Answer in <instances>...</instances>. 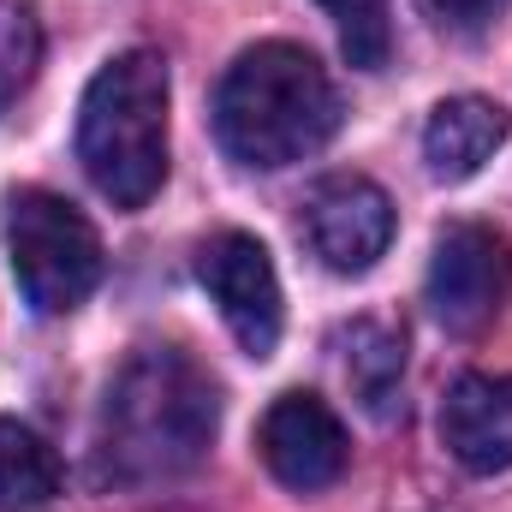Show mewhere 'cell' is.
<instances>
[{
  "instance_id": "obj_1",
  "label": "cell",
  "mask_w": 512,
  "mask_h": 512,
  "mask_svg": "<svg viewBox=\"0 0 512 512\" xmlns=\"http://www.w3.org/2000/svg\"><path fill=\"white\" fill-rule=\"evenodd\" d=\"M221 429V393L179 346H143L108 382L96 417V471L108 483L149 489L197 471Z\"/></svg>"
},
{
  "instance_id": "obj_2",
  "label": "cell",
  "mask_w": 512,
  "mask_h": 512,
  "mask_svg": "<svg viewBox=\"0 0 512 512\" xmlns=\"http://www.w3.org/2000/svg\"><path fill=\"white\" fill-rule=\"evenodd\" d=\"M334 131H340V90L322 72V60L298 42L245 48L215 90V137L239 167L256 173L316 155Z\"/></svg>"
},
{
  "instance_id": "obj_3",
  "label": "cell",
  "mask_w": 512,
  "mask_h": 512,
  "mask_svg": "<svg viewBox=\"0 0 512 512\" xmlns=\"http://www.w3.org/2000/svg\"><path fill=\"white\" fill-rule=\"evenodd\" d=\"M167 60L155 48L114 54L78 102V161L114 209H143L167 179Z\"/></svg>"
},
{
  "instance_id": "obj_4",
  "label": "cell",
  "mask_w": 512,
  "mask_h": 512,
  "mask_svg": "<svg viewBox=\"0 0 512 512\" xmlns=\"http://www.w3.org/2000/svg\"><path fill=\"white\" fill-rule=\"evenodd\" d=\"M6 251H12L18 292L36 316L78 310L102 286V268H108L84 209L54 191H18L6 203Z\"/></svg>"
},
{
  "instance_id": "obj_5",
  "label": "cell",
  "mask_w": 512,
  "mask_h": 512,
  "mask_svg": "<svg viewBox=\"0 0 512 512\" xmlns=\"http://www.w3.org/2000/svg\"><path fill=\"white\" fill-rule=\"evenodd\" d=\"M512 298V239L489 221L441 227L429 256V310L453 334H477Z\"/></svg>"
},
{
  "instance_id": "obj_6",
  "label": "cell",
  "mask_w": 512,
  "mask_h": 512,
  "mask_svg": "<svg viewBox=\"0 0 512 512\" xmlns=\"http://www.w3.org/2000/svg\"><path fill=\"white\" fill-rule=\"evenodd\" d=\"M197 280H203L209 304L221 310L227 334L251 358H268L280 346V328H286L280 274H274V256L256 233H215L197 251Z\"/></svg>"
},
{
  "instance_id": "obj_7",
  "label": "cell",
  "mask_w": 512,
  "mask_h": 512,
  "mask_svg": "<svg viewBox=\"0 0 512 512\" xmlns=\"http://www.w3.org/2000/svg\"><path fill=\"white\" fill-rule=\"evenodd\" d=\"M393 227L387 191L364 173H334L304 203V239L334 274H370L393 245Z\"/></svg>"
},
{
  "instance_id": "obj_8",
  "label": "cell",
  "mask_w": 512,
  "mask_h": 512,
  "mask_svg": "<svg viewBox=\"0 0 512 512\" xmlns=\"http://www.w3.org/2000/svg\"><path fill=\"white\" fill-rule=\"evenodd\" d=\"M256 453H262V465L274 471V483H286V489H298V495H316V489H328V483L346 477L352 441H346V423L328 411V399L292 387V393H280V399L262 411Z\"/></svg>"
},
{
  "instance_id": "obj_9",
  "label": "cell",
  "mask_w": 512,
  "mask_h": 512,
  "mask_svg": "<svg viewBox=\"0 0 512 512\" xmlns=\"http://www.w3.org/2000/svg\"><path fill=\"white\" fill-rule=\"evenodd\" d=\"M441 447L477 471V477H495L512 465V376H489V370H471L447 387L441 399Z\"/></svg>"
},
{
  "instance_id": "obj_10",
  "label": "cell",
  "mask_w": 512,
  "mask_h": 512,
  "mask_svg": "<svg viewBox=\"0 0 512 512\" xmlns=\"http://www.w3.org/2000/svg\"><path fill=\"white\" fill-rule=\"evenodd\" d=\"M507 137H512V114L501 102H489V96H447L429 114V126H423V161H429V173L441 185H465V179H477L495 161V149Z\"/></svg>"
},
{
  "instance_id": "obj_11",
  "label": "cell",
  "mask_w": 512,
  "mask_h": 512,
  "mask_svg": "<svg viewBox=\"0 0 512 512\" xmlns=\"http://www.w3.org/2000/svg\"><path fill=\"white\" fill-rule=\"evenodd\" d=\"M60 495V459L54 447L24 429L18 417H0V512H36Z\"/></svg>"
},
{
  "instance_id": "obj_12",
  "label": "cell",
  "mask_w": 512,
  "mask_h": 512,
  "mask_svg": "<svg viewBox=\"0 0 512 512\" xmlns=\"http://www.w3.org/2000/svg\"><path fill=\"white\" fill-rule=\"evenodd\" d=\"M399 376H405V334L387 322H352L346 328V382L370 417H393Z\"/></svg>"
},
{
  "instance_id": "obj_13",
  "label": "cell",
  "mask_w": 512,
  "mask_h": 512,
  "mask_svg": "<svg viewBox=\"0 0 512 512\" xmlns=\"http://www.w3.org/2000/svg\"><path fill=\"white\" fill-rule=\"evenodd\" d=\"M334 30H340V54L358 72H382L393 60V6L387 0H316Z\"/></svg>"
},
{
  "instance_id": "obj_14",
  "label": "cell",
  "mask_w": 512,
  "mask_h": 512,
  "mask_svg": "<svg viewBox=\"0 0 512 512\" xmlns=\"http://www.w3.org/2000/svg\"><path fill=\"white\" fill-rule=\"evenodd\" d=\"M42 60V24L24 0H0V72L12 78V90H24L36 78Z\"/></svg>"
},
{
  "instance_id": "obj_15",
  "label": "cell",
  "mask_w": 512,
  "mask_h": 512,
  "mask_svg": "<svg viewBox=\"0 0 512 512\" xmlns=\"http://www.w3.org/2000/svg\"><path fill=\"white\" fill-rule=\"evenodd\" d=\"M507 6L512 0H429V12L441 24H453V30H489Z\"/></svg>"
},
{
  "instance_id": "obj_16",
  "label": "cell",
  "mask_w": 512,
  "mask_h": 512,
  "mask_svg": "<svg viewBox=\"0 0 512 512\" xmlns=\"http://www.w3.org/2000/svg\"><path fill=\"white\" fill-rule=\"evenodd\" d=\"M12 96H18V90H12V78H6V72H0V108H6V102H12Z\"/></svg>"
}]
</instances>
